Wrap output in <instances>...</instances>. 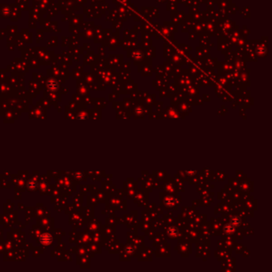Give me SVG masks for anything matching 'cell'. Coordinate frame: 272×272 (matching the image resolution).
Returning <instances> with one entry per match:
<instances>
[{"label": "cell", "mask_w": 272, "mask_h": 272, "mask_svg": "<svg viewBox=\"0 0 272 272\" xmlns=\"http://www.w3.org/2000/svg\"><path fill=\"white\" fill-rule=\"evenodd\" d=\"M53 241V238L50 234H43L42 236L40 237V242L44 244L46 246H48Z\"/></svg>", "instance_id": "obj_1"}, {"label": "cell", "mask_w": 272, "mask_h": 272, "mask_svg": "<svg viewBox=\"0 0 272 272\" xmlns=\"http://www.w3.org/2000/svg\"><path fill=\"white\" fill-rule=\"evenodd\" d=\"M48 86L50 90H52L53 91H55V90H57V88H58V85H57V83L55 82L53 80H50L48 82Z\"/></svg>", "instance_id": "obj_2"}, {"label": "cell", "mask_w": 272, "mask_h": 272, "mask_svg": "<svg viewBox=\"0 0 272 272\" xmlns=\"http://www.w3.org/2000/svg\"><path fill=\"white\" fill-rule=\"evenodd\" d=\"M36 186H37V184H36L35 181H30V182L28 183V188H29L30 189H31V190L35 188Z\"/></svg>", "instance_id": "obj_3"}]
</instances>
